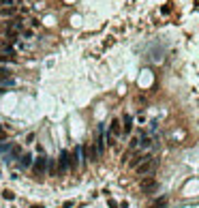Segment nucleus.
Listing matches in <instances>:
<instances>
[{
  "label": "nucleus",
  "instance_id": "f257e3e1",
  "mask_svg": "<svg viewBox=\"0 0 199 208\" xmlns=\"http://www.w3.org/2000/svg\"><path fill=\"white\" fill-rule=\"evenodd\" d=\"M47 163H49V159L45 157V154H41V157H37L34 161H32V174H34V178H43L45 174H47Z\"/></svg>",
  "mask_w": 199,
  "mask_h": 208
},
{
  "label": "nucleus",
  "instance_id": "f03ea898",
  "mask_svg": "<svg viewBox=\"0 0 199 208\" xmlns=\"http://www.w3.org/2000/svg\"><path fill=\"white\" fill-rule=\"evenodd\" d=\"M154 165H156V161H154L152 157H148V154H146V157L139 161V163L135 165V172H137L139 176H146V174H150V172L154 170Z\"/></svg>",
  "mask_w": 199,
  "mask_h": 208
},
{
  "label": "nucleus",
  "instance_id": "7ed1b4c3",
  "mask_svg": "<svg viewBox=\"0 0 199 208\" xmlns=\"http://www.w3.org/2000/svg\"><path fill=\"white\" fill-rule=\"evenodd\" d=\"M66 170H71V152H62L60 159H58V167H56V174H64Z\"/></svg>",
  "mask_w": 199,
  "mask_h": 208
},
{
  "label": "nucleus",
  "instance_id": "20e7f679",
  "mask_svg": "<svg viewBox=\"0 0 199 208\" xmlns=\"http://www.w3.org/2000/svg\"><path fill=\"white\" fill-rule=\"evenodd\" d=\"M120 131H122V129H120V122H118V120H111V125H109V133H107V140H109L107 144H116L114 140L120 135Z\"/></svg>",
  "mask_w": 199,
  "mask_h": 208
},
{
  "label": "nucleus",
  "instance_id": "39448f33",
  "mask_svg": "<svg viewBox=\"0 0 199 208\" xmlns=\"http://www.w3.org/2000/svg\"><path fill=\"white\" fill-rule=\"evenodd\" d=\"M17 165H19L21 170L30 167V165H32V154H30V152H19V154H17Z\"/></svg>",
  "mask_w": 199,
  "mask_h": 208
},
{
  "label": "nucleus",
  "instance_id": "423d86ee",
  "mask_svg": "<svg viewBox=\"0 0 199 208\" xmlns=\"http://www.w3.org/2000/svg\"><path fill=\"white\" fill-rule=\"evenodd\" d=\"M154 187H156V182H154L152 178H148V180H143V182H141V191H152Z\"/></svg>",
  "mask_w": 199,
  "mask_h": 208
},
{
  "label": "nucleus",
  "instance_id": "0eeeda50",
  "mask_svg": "<svg viewBox=\"0 0 199 208\" xmlns=\"http://www.w3.org/2000/svg\"><path fill=\"white\" fill-rule=\"evenodd\" d=\"M0 52H2V54H13V45H11V43H5V41H0Z\"/></svg>",
  "mask_w": 199,
  "mask_h": 208
},
{
  "label": "nucleus",
  "instance_id": "6e6552de",
  "mask_svg": "<svg viewBox=\"0 0 199 208\" xmlns=\"http://www.w3.org/2000/svg\"><path fill=\"white\" fill-rule=\"evenodd\" d=\"M17 13V7H9V9H0V15L2 17H11V15H15Z\"/></svg>",
  "mask_w": 199,
  "mask_h": 208
},
{
  "label": "nucleus",
  "instance_id": "1a4fd4ad",
  "mask_svg": "<svg viewBox=\"0 0 199 208\" xmlns=\"http://www.w3.org/2000/svg\"><path fill=\"white\" fill-rule=\"evenodd\" d=\"M131 122H133V118H131V116H124V133H129V131L133 129V125H131Z\"/></svg>",
  "mask_w": 199,
  "mask_h": 208
},
{
  "label": "nucleus",
  "instance_id": "9d476101",
  "mask_svg": "<svg viewBox=\"0 0 199 208\" xmlns=\"http://www.w3.org/2000/svg\"><path fill=\"white\" fill-rule=\"evenodd\" d=\"M9 7H15V0H0V9H9Z\"/></svg>",
  "mask_w": 199,
  "mask_h": 208
},
{
  "label": "nucleus",
  "instance_id": "9b49d317",
  "mask_svg": "<svg viewBox=\"0 0 199 208\" xmlns=\"http://www.w3.org/2000/svg\"><path fill=\"white\" fill-rule=\"evenodd\" d=\"M5 140H7V131L0 127V142H5Z\"/></svg>",
  "mask_w": 199,
  "mask_h": 208
},
{
  "label": "nucleus",
  "instance_id": "f8f14e48",
  "mask_svg": "<svg viewBox=\"0 0 199 208\" xmlns=\"http://www.w3.org/2000/svg\"><path fill=\"white\" fill-rule=\"evenodd\" d=\"M2 195H5V200H13V197H15V195H13V191H5Z\"/></svg>",
  "mask_w": 199,
  "mask_h": 208
}]
</instances>
